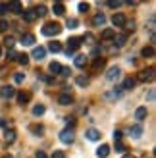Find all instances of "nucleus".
<instances>
[{
    "mask_svg": "<svg viewBox=\"0 0 156 158\" xmlns=\"http://www.w3.org/2000/svg\"><path fill=\"white\" fill-rule=\"evenodd\" d=\"M60 31H62V25H60V23L48 21V23H44V27L41 29V33H43L44 37H56V35H60Z\"/></svg>",
    "mask_w": 156,
    "mask_h": 158,
    "instance_id": "obj_1",
    "label": "nucleus"
},
{
    "mask_svg": "<svg viewBox=\"0 0 156 158\" xmlns=\"http://www.w3.org/2000/svg\"><path fill=\"white\" fill-rule=\"evenodd\" d=\"M81 43H83L81 37H72V39H69V41H68V50H66L68 56H73V52L81 46Z\"/></svg>",
    "mask_w": 156,
    "mask_h": 158,
    "instance_id": "obj_2",
    "label": "nucleus"
},
{
    "mask_svg": "<svg viewBox=\"0 0 156 158\" xmlns=\"http://www.w3.org/2000/svg\"><path fill=\"white\" fill-rule=\"evenodd\" d=\"M152 79H154V68H149V69H143V72L137 75V79H135V81L146 83V81H152Z\"/></svg>",
    "mask_w": 156,
    "mask_h": 158,
    "instance_id": "obj_3",
    "label": "nucleus"
},
{
    "mask_svg": "<svg viewBox=\"0 0 156 158\" xmlns=\"http://www.w3.org/2000/svg\"><path fill=\"white\" fill-rule=\"evenodd\" d=\"M0 97H2L4 100H10L15 97V89L12 85H4V87H0Z\"/></svg>",
    "mask_w": 156,
    "mask_h": 158,
    "instance_id": "obj_4",
    "label": "nucleus"
},
{
    "mask_svg": "<svg viewBox=\"0 0 156 158\" xmlns=\"http://www.w3.org/2000/svg\"><path fill=\"white\" fill-rule=\"evenodd\" d=\"M73 139H75V133H73V129H69V127L60 133V141H62V143H66V145L73 143Z\"/></svg>",
    "mask_w": 156,
    "mask_h": 158,
    "instance_id": "obj_5",
    "label": "nucleus"
},
{
    "mask_svg": "<svg viewBox=\"0 0 156 158\" xmlns=\"http://www.w3.org/2000/svg\"><path fill=\"white\" fill-rule=\"evenodd\" d=\"M121 94H123V89L121 87H116V89L112 91V93H104V100H118V98H121Z\"/></svg>",
    "mask_w": 156,
    "mask_h": 158,
    "instance_id": "obj_6",
    "label": "nucleus"
},
{
    "mask_svg": "<svg viewBox=\"0 0 156 158\" xmlns=\"http://www.w3.org/2000/svg\"><path fill=\"white\" fill-rule=\"evenodd\" d=\"M21 14H23V19H25L27 23H33V21L37 19V12L33 10V8H29V10H23Z\"/></svg>",
    "mask_w": 156,
    "mask_h": 158,
    "instance_id": "obj_7",
    "label": "nucleus"
},
{
    "mask_svg": "<svg viewBox=\"0 0 156 158\" xmlns=\"http://www.w3.org/2000/svg\"><path fill=\"white\" fill-rule=\"evenodd\" d=\"M104 23H106V15H104L102 12L95 14V18H92V25H95V27H102Z\"/></svg>",
    "mask_w": 156,
    "mask_h": 158,
    "instance_id": "obj_8",
    "label": "nucleus"
},
{
    "mask_svg": "<svg viewBox=\"0 0 156 158\" xmlns=\"http://www.w3.org/2000/svg\"><path fill=\"white\" fill-rule=\"evenodd\" d=\"M120 73H121V69H120L118 66H116V68H110V69H108V73H106V79H108V81H116V79L120 77Z\"/></svg>",
    "mask_w": 156,
    "mask_h": 158,
    "instance_id": "obj_9",
    "label": "nucleus"
},
{
    "mask_svg": "<svg viewBox=\"0 0 156 158\" xmlns=\"http://www.w3.org/2000/svg\"><path fill=\"white\" fill-rule=\"evenodd\" d=\"M125 15H123V14H114V18H112V23H114V25L116 27H123V25H125Z\"/></svg>",
    "mask_w": 156,
    "mask_h": 158,
    "instance_id": "obj_10",
    "label": "nucleus"
},
{
    "mask_svg": "<svg viewBox=\"0 0 156 158\" xmlns=\"http://www.w3.org/2000/svg\"><path fill=\"white\" fill-rule=\"evenodd\" d=\"M85 135H87V139L89 141H100V137H102V135H100V131L98 129H87V133H85Z\"/></svg>",
    "mask_w": 156,
    "mask_h": 158,
    "instance_id": "obj_11",
    "label": "nucleus"
},
{
    "mask_svg": "<svg viewBox=\"0 0 156 158\" xmlns=\"http://www.w3.org/2000/svg\"><path fill=\"white\" fill-rule=\"evenodd\" d=\"M146 116H149V112H146V108H145V106H141V108H137V110H135V120H137L139 123H141Z\"/></svg>",
    "mask_w": 156,
    "mask_h": 158,
    "instance_id": "obj_12",
    "label": "nucleus"
},
{
    "mask_svg": "<svg viewBox=\"0 0 156 158\" xmlns=\"http://www.w3.org/2000/svg\"><path fill=\"white\" fill-rule=\"evenodd\" d=\"M129 133H131V135H133L135 139H139V137L143 135V125H141V123H137V125H131V127H129Z\"/></svg>",
    "mask_w": 156,
    "mask_h": 158,
    "instance_id": "obj_13",
    "label": "nucleus"
},
{
    "mask_svg": "<svg viewBox=\"0 0 156 158\" xmlns=\"http://www.w3.org/2000/svg\"><path fill=\"white\" fill-rule=\"evenodd\" d=\"M46 56V48H43V46H35L33 48V58L35 60H43Z\"/></svg>",
    "mask_w": 156,
    "mask_h": 158,
    "instance_id": "obj_14",
    "label": "nucleus"
},
{
    "mask_svg": "<svg viewBox=\"0 0 156 158\" xmlns=\"http://www.w3.org/2000/svg\"><path fill=\"white\" fill-rule=\"evenodd\" d=\"M58 102H60V104L62 106H69V104H72V102H73V97H72V94H60V97H58Z\"/></svg>",
    "mask_w": 156,
    "mask_h": 158,
    "instance_id": "obj_15",
    "label": "nucleus"
},
{
    "mask_svg": "<svg viewBox=\"0 0 156 158\" xmlns=\"http://www.w3.org/2000/svg\"><path fill=\"white\" fill-rule=\"evenodd\" d=\"M21 43L25 44V46H33L35 44V35H31V33L21 35Z\"/></svg>",
    "mask_w": 156,
    "mask_h": 158,
    "instance_id": "obj_16",
    "label": "nucleus"
},
{
    "mask_svg": "<svg viewBox=\"0 0 156 158\" xmlns=\"http://www.w3.org/2000/svg\"><path fill=\"white\" fill-rule=\"evenodd\" d=\"M108 154H110V147H108V145H100L96 148V156L98 158H106Z\"/></svg>",
    "mask_w": 156,
    "mask_h": 158,
    "instance_id": "obj_17",
    "label": "nucleus"
},
{
    "mask_svg": "<svg viewBox=\"0 0 156 158\" xmlns=\"http://www.w3.org/2000/svg\"><path fill=\"white\" fill-rule=\"evenodd\" d=\"M8 12H14V14H21L23 10H21V4L18 2V0H14V2H10L8 4Z\"/></svg>",
    "mask_w": 156,
    "mask_h": 158,
    "instance_id": "obj_18",
    "label": "nucleus"
},
{
    "mask_svg": "<svg viewBox=\"0 0 156 158\" xmlns=\"http://www.w3.org/2000/svg\"><path fill=\"white\" fill-rule=\"evenodd\" d=\"M4 141H6L8 145H12L14 141H15V131L14 129H6L4 131Z\"/></svg>",
    "mask_w": 156,
    "mask_h": 158,
    "instance_id": "obj_19",
    "label": "nucleus"
},
{
    "mask_svg": "<svg viewBox=\"0 0 156 158\" xmlns=\"http://www.w3.org/2000/svg\"><path fill=\"white\" fill-rule=\"evenodd\" d=\"M87 64H89V58H87V56H83V54L75 56V66H77V68H85Z\"/></svg>",
    "mask_w": 156,
    "mask_h": 158,
    "instance_id": "obj_20",
    "label": "nucleus"
},
{
    "mask_svg": "<svg viewBox=\"0 0 156 158\" xmlns=\"http://www.w3.org/2000/svg\"><path fill=\"white\" fill-rule=\"evenodd\" d=\"M15 97H18V102H19V104H25V102H29L31 100V93H18V94H15Z\"/></svg>",
    "mask_w": 156,
    "mask_h": 158,
    "instance_id": "obj_21",
    "label": "nucleus"
},
{
    "mask_svg": "<svg viewBox=\"0 0 156 158\" xmlns=\"http://www.w3.org/2000/svg\"><path fill=\"white\" fill-rule=\"evenodd\" d=\"M106 64L104 58H95V62H92V72H98V69H102Z\"/></svg>",
    "mask_w": 156,
    "mask_h": 158,
    "instance_id": "obj_22",
    "label": "nucleus"
},
{
    "mask_svg": "<svg viewBox=\"0 0 156 158\" xmlns=\"http://www.w3.org/2000/svg\"><path fill=\"white\" fill-rule=\"evenodd\" d=\"M52 12L56 14V15H64L66 8H64V4H62V2H54V6H52Z\"/></svg>",
    "mask_w": 156,
    "mask_h": 158,
    "instance_id": "obj_23",
    "label": "nucleus"
},
{
    "mask_svg": "<svg viewBox=\"0 0 156 158\" xmlns=\"http://www.w3.org/2000/svg\"><path fill=\"white\" fill-rule=\"evenodd\" d=\"M100 37H102V41H110V39L116 37V31L114 29H104L102 33H100Z\"/></svg>",
    "mask_w": 156,
    "mask_h": 158,
    "instance_id": "obj_24",
    "label": "nucleus"
},
{
    "mask_svg": "<svg viewBox=\"0 0 156 158\" xmlns=\"http://www.w3.org/2000/svg\"><path fill=\"white\" fill-rule=\"evenodd\" d=\"M135 85H137V81H135V79H133V77H127L125 81H123V85H121V89H123V91H127V89H133Z\"/></svg>",
    "mask_w": 156,
    "mask_h": 158,
    "instance_id": "obj_25",
    "label": "nucleus"
},
{
    "mask_svg": "<svg viewBox=\"0 0 156 158\" xmlns=\"http://www.w3.org/2000/svg\"><path fill=\"white\" fill-rule=\"evenodd\" d=\"M125 41H127V37H125V35H116V37H114V44L118 46V48L125 44Z\"/></svg>",
    "mask_w": 156,
    "mask_h": 158,
    "instance_id": "obj_26",
    "label": "nucleus"
},
{
    "mask_svg": "<svg viewBox=\"0 0 156 158\" xmlns=\"http://www.w3.org/2000/svg\"><path fill=\"white\" fill-rule=\"evenodd\" d=\"M143 58H152L154 56V46H145V48L141 50Z\"/></svg>",
    "mask_w": 156,
    "mask_h": 158,
    "instance_id": "obj_27",
    "label": "nucleus"
},
{
    "mask_svg": "<svg viewBox=\"0 0 156 158\" xmlns=\"http://www.w3.org/2000/svg\"><path fill=\"white\" fill-rule=\"evenodd\" d=\"M31 133H35V135H43V133H44V127H43V125H31Z\"/></svg>",
    "mask_w": 156,
    "mask_h": 158,
    "instance_id": "obj_28",
    "label": "nucleus"
},
{
    "mask_svg": "<svg viewBox=\"0 0 156 158\" xmlns=\"http://www.w3.org/2000/svg\"><path fill=\"white\" fill-rule=\"evenodd\" d=\"M48 50H50V52H60V50H62V44L56 43V41H52V43L48 44Z\"/></svg>",
    "mask_w": 156,
    "mask_h": 158,
    "instance_id": "obj_29",
    "label": "nucleus"
},
{
    "mask_svg": "<svg viewBox=\"0 0 156 158\" xmlns=\"http://www.w3.org/2000/svg\"><path fill=\"white\" fill-rule=\"evenodd\" d=\"M48 69L52 73H60V69H62V64H58V62H52V64L48 66Z\"/></svg>",
    "mask_w": 156,
    "mask_h": 158,
    "instance_id": "obj_30",
    "label": "nucleus"
},
{
    "mask_svg": "<svg viewBox=\"0 0 156 158\" xmlns=\"http://www.w3.org/2000/svg\"><path fill=\"white\" fill-rule=\"evenodd\" d=\"M14 44H15V39H14V37H10V35H8V37L4 39V46H6V48H12Z\"/></svg>",
    "mask_w": 156,
    "mask_h": 158,
    "instance_id": "obj_31",
    "label": "nucleus"
},
{
    "mask_svg": "<svg viewBox=\"0 0 156 158\" xmlns=\"http://www.w3.org/2000/svg\"><path fill=\"white\" fill-rule=\"evenodd\" d=\"M44 110H46V108H44L43 104H37V106L33 108V114H35V116H43V114H44Z\"/></svg>",
    "mask_w": 156,
    "mask_h": 158,
    "instance_id": "obj_32",
    "label": "nucleus"
},
{
    "mask_svg": "<svg viewBox=\"0 0 156 158\" xmlns=\"http://www.w3.org/2000/svg\"><path fill=\"white\" fill-rule=\"evenodd\" d=\"M75 83L79 85V87H87V85H89V79H87V77H77Z\"/></svg>",
    "mask_w": 156,
    "mask_h": 158,
    "instance_id": "obj_33",
    "label": "nucleus"
},
{
    "mask_svg": "<svg viewBox=\"0 0 156 158\" xmlns=\"http://www.w3.org/2000/svg\"><path fill=\"white\" fill-rule=\"evenodd\" d=\"M18 62H19V64H23V66H25L27 62H29V56H27V54H18Z\"/></svg>",
    "mask_w": 156,
    "mask_h": 158,
    "instance_id": "obj_34",
    "label": "nucleus"
},
{
    "mask_svg": "<svg viewBox=\"0 0 156 158\" xmlns=\"http://www.w3.org/2000/svg\"><path fill=\"white\" fill-rule=\"evenodd\" d=\"M77 25H79V21H77L75 18H72V19H68V27H69V29H75Z\"/></svg>",
    "mask_w": 156,
    "mask_h": 158,
    "instance_id": "obj_35",
    "label": "nucleus"
},
{
    "mask_svg": "<svg viewBox=\"0 0 156 158\" xmlns=\"http://www.w3.org/2000/svg\"><path fill=\"white\" fill-rule=\"evenodd\" d=\"M35 12H37V18H39V15H46V14H48V12H46V8H44L43 4H41V6H39V8H37V10H35Z\"/></svg>",
    "mask_w": 156,
    "mask_h": 158,
    "instance_id": "obj_36",
    "label": "nucleus"
},
{
    "mask_svg": "<svg viewBox=\"0 0 156 158\" xmlns=\"http://www.w3.org/2000/svg\"><path fill=\"white\" fill-rule=\"evenodd\" d=\"M23 79H25V73H15L14 75V81L15 83H23Z\"/></svg>",
    "mask_w": 156,
    "mask_h": 158,
    "instance_id": "obj_37",
    "label": "nucleus"
},
{
    "mask_svg": "<svg viewBox=\"0 0 156 158\" xmlns=\"http://www.w3.org/2000/svg\"><path fill=\"white\" fill-rule=\"evenodd\" d=\"M154 98H156V93H154V89H150L149 94H146V100H149V102H154Z\"/></svg>",
    "mask_w": 156,
    "mask_h": 158,
    "instance_id": "obj_38",
    "label": "nucleus"
},
{
    "mask_svg": "<svg viewBox=\"0 0 156 158\" xmlns=\"http://www.w3.org/2000/svg\"><path fill=\"white\" fill-rule=\"evenodd\" d=\"M69 73H72V69L62 66V69H60V75H64V77H69Z\"/></svg>",
    "mask_w": 156,
    "mask_h": 158,
    "instance_id": "obj_39",
    "label": "nucleus"
},
{
    "mask_svg": "<svg viewBox=\"0 0 156 158\" xmlns=\"http://www.w3.org/2000/svg\"><path fill=\"white\" fill-rule=\"evenodd\" d=\"M81 39H83V41H87L89 44H92V43H95V37H92L91 33H87V35H85V37H81Z\"/></svg>",
    "mask_w": 156,
    "mask_h": 158,
    "instance_id": "obj_40",
    "label": "nucleus"
},
{
    "mask_svg": "<svg viewBox=\"0 0 156 158\" xmlns=\"http://www.w3.org/2000/svg\"><path fill=\"white\" fill-rule=\"evenodd\" d=\"M116 152H125V145H123V143H116Z\"/></svg>",
    "mask_w": 156,
    "mask_h": 158,
    "instance_id": "obj_41",
    "label": "nucleus"
},
{
    "mask_svg": "<svg viewBox=\"0 0 156 158\" xmlns=\"http://www.w3.org/2000/svg\"><path fill=\"white\" fill-rule=\"evenodd\" d=\"M123 27H125L127 31H133L135 29V21H125V25H123Z\"/></svg>",
    "mask_w": 156,
    "mask_h": 158,
    "instance_id": "obj_42",
    "label": "nucleus"
},
{
    "mask_svg": "<svg viewBox=\"0 0 156 158\" xmlns=\"http://www.w3.org/2000/svg\"><path fill=\"white\" fill-rule=\"evenodd\" d=\"M114 141L116 143H121V131H114Z\"/></svg>",
    "mask_w": 156,
    "mask_h": 158,
    "instance_id": "obj_43",
    "label": "nucleus"
},
{
    "mask_svg": "<svg viewBox=\"0 0 156 158\" xmlns=\"http://www.w3.org/2000/svg\"><path fill=\"white\" fill-rule=\"evenodd\" d=\"M52 158H66V154L62 152V151H54L52 152Z\"/></svg>",
    "mask_w": 156,
    "mask_h": 158,
    "instance_id": "obj_44",
    "label": "nucleus"
},
{
    "mask_svg": "<svg viewBox=\"0 0 156 158\" xmlns=\"http://www.w3.org/2000/svg\"><path fill=\"white\" fill-rule=\"evenodd\" d=\"M149 29H150V33H154V15H150V19H149Z\"/></svg>",
    "mask_w": 156,
    "mask_h": 158,
    "instance_id": "obj_45",
    "label": "nucleus"
},
{
    "mask_svg": "<svg viewBox=\"0 0 156 158\" xmlns=\"http://www.w3.org/2000/svg\"><path fill=\"white\" fill-rule=\"evenodd\" d=\"M87 10H89V4L87 2H81L79 4V12H87Z\"/></svg>",
    "mask_w": 156,
    "mask_h": 158,
    "instance_id": "obj_46",
    "label": "nucleus"
},
{
    "mask_svg": "<svg viewBox=\"0 0 156 158\" xmlns=\"http://www.w3.org/2000/svg\"><path fill=\"white\" fill-rule=\"evenodd\" d=\"M8 29V21L6 19H0V31H6Z\"/></svg>",
    "mask_w": 156,
    "mask_h": 158,
    "instance_id": "obj_47",
    "label": "nucleus"
},
{
    "mask_svg": "<svg viewBox=\"0 0 156 158\" xmlns=\"http://www.w3.org/2000/svg\"><path fill=\"white\" fill-rule=\"evenodd\" d=\"M8 58H10V60H15V58H18V54H15V52L10 48V50H8Z\"/></svg>",
    "mask_w": 156,
    "mask_h": 158,
    "instance_id": "obj_48",
    "label": "nucleus"
},
{
    "mask_svg": "<svg viewBox=\"0 0 156 158\" xmlns=\"http://www.w3.org/2000/svg\"><path fill=\"white\" fill-rule=\"evenodd\" d=\"M35 158H48V156H46V152H44V151H37Z\"/></svg>",
    "mask_w": 156,
    "mask_h": 158,
    "instance_id": "obj_49",
    "label": "nucleus"
},
{
    "mask_svg": "<svg viewBox=\"0 0 156 158\" xmlns=\"http://www.w3.org/2000/svg\"><path fill=\"white\" fill-rule=\"evenodd\" d=\"M8 12V4H2L0 2V14H6Z\"/></svg>",
    "mask_w": 156,
    "mask_h": 158,
    "instance_id": "obj_50",
    "label": "nucleus"
},
{
    "mask_svg": "<svg viewBox=\"0 0 156 158\" xmlns=\"http://www.w3.org/2000/svg\"><path fill=\"white\" fill-rule=\"evenodd\" d=\"M123 2H118V0H116V2H108V6L110 8H118V6H121Z\"/></svg>",
    "mask_w": 156,
    "mask_h": 158,
    "instance_id": "obj_51",
    "label": "nucleus"
},
{
    "mask_svg": "<svg viewBox=\"0 0 156 158\" xmlns=\"http://www.w3.org/2000/svg\"><path fill=\"white\" fill-rule=\"evenodd\" d=\"M66 123L68 125H75V118H66Z\"/></svg>",
    "mask_w": 156,
    "mask_h": 158,
    "instance_id": "obj_52",
    "label": "nucleus"
},
{
    "mask_svg": "<svg viewBox=\"0 0 156 158\" xmlns=\"http://www.w3.org/2000/svg\"><path fill=\"white\" fill-rule=\"evenodd\" d=\"M4 125H6V122H4V120H0V127H4Z\"/></svg>",
    "mask_w": 156,
    "mask_h": 158,
    "instance_id": "obj_53",
    "label": "nucleus"
},
{
    "mask_svg": "<svg viewBox=\"0 0 156 158\" xmlns=\"http://www.w3.org/2000/svg\"><path fill=\"white\" fill-rule=\"evenodd\" d=\"M123 158H133V156H129V154H125V156H123Z\"/></svg>",
    "mask_w": 156,
    "mask_h": 158,
    "instance_id": "obj_54",
    "label": "nucleus"
},
{
    "mask_svg": "<svg viewBox=\"0 0 156 158\" xmlns=\"http://www.w3.org/2000/svg\"><path fill=\"white\" fill-rule=\"evenodd\" d=\"M4 158H12V156H10V154H8V156H4Z\"/></svg>",
    "mask_w": 156,
    "mask_h": 158,
    "instance_id": "obj_55",
    "label": "nucleus"
},
{
    "mask_svg": "<svg viewBox=\"0 0 156 158\" xmlns=\"http://www.w3.org/2000/svg\"><path fill=\"white\" fill-rule=\"evenodd\" d=\"M0 56H2V50H0Z\"/></svg>",
    "mask_w": 156,
    "mask_h": 158,
    "instance_id": "obj_56",
    "label": "nucleus"
}]
</instances>
